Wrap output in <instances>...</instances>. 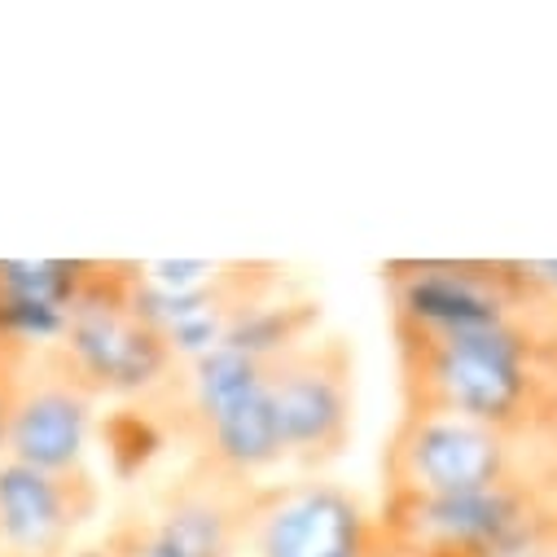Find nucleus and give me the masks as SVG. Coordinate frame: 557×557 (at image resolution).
<instances>
[{"instance_id": "f257e3e1", "label": "nucleus", "mask_w": 557, "mask_h": 557, "mask_svg": "<svg viewBox=\"0 0 557 557\" xmlns=\"http://www.w3.org/2000/svg\"><path fill=\"white\" fill-rule=\"evenodd\" d=\"M399 412L461 417L500 435H557V330L531 308L466 334H391Z\"/></svg>"}, {"instance_id": "f03ea898", "label": "nucleus", "mask_w": 557, "mask_h": 557, "mask_svg": "<svg viewBox=\"0 0 557 557\" xmlns=\"http://www.w3.org/2000/svg\"><path fill=\"white\" fill-rule=\"evenodd\" d=\"M168 440L189 448V461L237 483H259L268 470L286 466L282 431L268 404L263 364L233 347L176 360L168 382L146 395Z\"/></svg>"}, {"instance_id": "7ed1b4c3", "label": "nucleus", "mask_w": 557, "mask_h": 557, "mask_svg": "<svg viewBox=\"0 0 557 557\" xmlns=\"http://www.w3.org/2000/svg\"><path fill=\"white\" fill-rule=\"evenodd\" d=\"M557 483V435H500L461 417L399 412L382 444V496H461Z\"/></svg>"}, {"instance_id": "20e7f679", "label": "nucleus", "mask_w": 557, "mask_h": 557, "mask_svg": "<svg viewBox=\"0 0 557 557\" xmlns=\"http://www.w3.org/2000/svg\"><path fill=\"white\" fill-rule=\"evenodd\" d=\"M132 282H136V263L97 259L88 290L79 295L62 338L53 343L58 360L92 399H123V404L146 399L176 369L168 338L150 321L136 317Z\"/></svg>"}, {"instance_id": "39448f33", "label": "nucleus", "mask_w": 557, "mask_h": 557, "mask_svg": "<svg viewBox=\"0 0 557 557\" xmlns=\"http://www.w3.org/2000/svg\"><path fill=\"white\" fill-rule=\"evenodd\" d=\"M268 404L286 461L325 474L356 435V351L343 334H312L295 351L263 364Z\"/></svg>"}, {"instance_id": "423d86ee", "label": "nucleus", "mask_w": 557, "mask_h": 557, "mask_svg": "<svg viewBox=\"0 0 557 557\" xmlns=\"http://www.w3.org/2000/svg\"><path fill=\"white\" fill-rule=\"evenodd\" d=\"M382 286L391 334H466L527 312L513 259H391Z\"/></svg>"}, {"instance_id": "0eeeda50", "label": "nucleus", "mask_w": 557, "mask_h": 557, "mask_svg": "<svg viewBox=\"0 0 557 557\" xmlns=\"http://www.w3.org/2000/svg\"><path fill=\"white\" fill-rule=\"evenodd\" d=\"M373 535L377 513L351 487L304 474L255 487L242 557H364Z\"/></svg>"}, {"instance_id": "6e6552de", "label": "nucleus", "mask_w": 557, "mask_h": 557, "mask_svg": "<svg viewBox=\"0 0 557 557\" xmlns=\"http://www.w3.org/2000/svg\"><path fill=\"white\" fill-rule=\"evenodd\" d=\"M97 509L101 483L88 466L36 470L0 457V557H71Z\"/></svg>"}, {"instance_id": "1a4fd4ad", "label": "nucleus", "mask_w": 557, "mask_h": 557, "mask_svg": "<svg viewBox=\"0 0 557 557\" xmlns=\"http://www.w3.org/2000/svg\"><path fill=\"white\" fill-rule=\"evenodd\" d=\"M97 404L71 369L58 360L53 347L32 351L18 395H14V422L5 457L36 466V470H75L84 466V448L97 422Z\"/></svg>"}, {"instance_id": "9d476101", "label": "nucleus", "mask_w": 557, "mask_h": 557, "mask_svg": "<svg viewBox=\"0 0 557 557\" xmlns=\"http://www.w3.org/2000/svg\"><path fill=\"white\" fill-rule=\"evenodd\" d=\"M259 483H237L202 466H185L154 500V522L185 557H242L250 496Z\"/></svg>"}, {"instance_id": "9b49d317", "label": "nucleus", "mask_w": 557, "mask_h": 557, "mask_svg": "<svg viewBox=\"0 0 557 557\" xmlns=\"http://www.w3.org/2000/svg\"><path fill=\"white\" fill-rule=\"evenodd\" d=\"M312 334H321V304L317 299H295V295H282V299H259L250 308H242L228 325H224V338L220 347H233L242 356H250L255 364H272L276 356L295 351L299 343H308Z\"/></svg>"}, {"instance_id": "f8f14e48", "label": "nucleus", "mask_w": 557, "mask_h": 557, "mask_svg": "<svg viewBox=\"0 0 557 557\" xmlns=\"http://www.w3.org/2000/svg\"><path fill=\"white\" fill-rule=\"evenodd\" d=\"M101 448L110 457V470L114 479H136V474H146L154 466V457L168 448V431L163 422L154 417L150 404L141 399H132V404H119L114 412L101 417Z\"/></svg>"}, {"instance_id": "ddd939ff", "label": "nucleus", "mask_w": 557, "mask_h": 557, "mask_svg": "<svg viewBox=\"0 0 557 557\" xmlns=\"http://www.w3.org/2000/svg\"><path fill=\"white\" fill-rule=\"evenodd\" d=\"M101 548H106L110 557H185V553L163 535V527L154 522V513H123V518L106 531Z\"/></svg>"}, {"instance_id": "4468645a", "label": "nucleus", "mask_w": 557, "mask_h": 557, "mask_svg": "<svg viewBox=\"0 0 557 557\" xmlns=\"http://www.w3.org/2000/svg\"><path fill=\"white\" fill-rule=\"evenodd\" d=\"M527 308L557 330V259H513Z\"/></svg>"}, {"instance_id": "2eb2a0df", "label": "nucleus", "mask_w": 557, "mask_h": 557, "mask_svg": "<svg viewBox=\"0 0 557 557\" xmlns=\"http://www.w3.org/2000/svg\"><path fill=\"white\" fill-rule=\"evenodd\" d=\"M32 356H18V360H0V457L10 448V422H14V395H18V377L27 369Z\"/></svg>"}, {"instance_id": "dca6fc26", "label": "nucleus", "mask_w": 557, "mask_h": 557, "mask_svg": "<svg viewBox=\"0 0 557 557\" xmlns=\"http://www.w3.org/2000/svg\"><path fill=\"white\" fill-rule=\"evenodd\" d=\"M36 347H27L18 334H14V325H10V312H5V304H0V360H18V356H32Z\"/></svg>"}, {"instance_id": "f3484780", "label": "nucleus", "mask_w": 557, "mask_h": 557, "mask_svg": "<svg viewBox=\"0 0 557 557\" xmlns=\"http://www.w3.org/2000/svg\"><path fill=\"white\" fill-rule=\"evenodd\" d=\"M364 557H412V553H408L404 544H395V540L377 527V535H373V544H369V553H364Z\"/></svg>"}, {"instance_id": "a211bd4d", "label": "nucleus", "mask_w": 557, "mask_h": 557, "mask_svg": "<svg viewBox=\"0 0 557 557\" xmlns=\"http://www.w3.org/2000/svg\"><path fill=\"white\" fill-rule=\"evenodd\" d=\"M71 557H110V553H106V548H101V544H92V548H75V553H71Z\"/></svg>"}, {"instance_id": "6ab92c4d", "label": "nucleus", "mask_w": 557, "mask_h": 557, "mask_svg": "<svg viewBox=\"0 0 557 557\" xmlns=\"http://www.w3.org/2000/svg\"><path fill=\"white\" fill-rule=\"evenodd\" d=\"M535 557H553V553H535Z\"/></svg>"}]
</instances>
